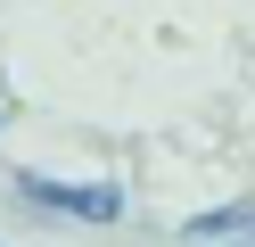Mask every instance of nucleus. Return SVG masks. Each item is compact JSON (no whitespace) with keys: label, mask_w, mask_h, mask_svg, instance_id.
Instances as JSON below:
<instances>
[{"label":"nucleus","mask_w":255,"mask_h":247,"mask_svg":"<svg viewBox=\"0 0 255 247\" xmlns=\"http://www.w3.org/2000/svg\"><path fill=\"white\" fill-rule=\"evenodd\" d=\"M222 247H255V239H222Z\"/></svg>","instance_id":"nucleus-3"},{"label":"nucleus","mask_w":255,"mask_h":247,"mask_svg":"<svg viewBox=\"0 0 255 247\" xmlns=\"http://www.w3.org/2000/svg\"><path fill=\"white\" fill-rule=\"evenodd\" d=\"M0 124H8V115H0Z\"/></svg>","instance_id":"nucleus-4"},{"label":"nucleus","mask_w":255,"mask_h":247,"mask_svg":"<svg viewBox=\"0 0 255 247\" xmlns=\"http://www.w3.org/2000/svg\"><path fill=\"white\" fill-rule=\"evenodd\" d=\"M189 247H222V239H255V198H231V206H214V214H189V231H181Z\"/></svg>","instance_id":"nucleus-2"},{"label":"nucleus","mask_w":255,"mask_h":247,"mask_svg":"<svg viewBox=\"0 0 255 247\" xmlns=\"http://www.w3.org/2000/svg\"><path fill=\"white\" fill-rule=\"evenodd\" d=\"M8 190H17L33 214H58V223H116V214H124V190H116V181H50V173H8Z\"/></svg>","instance_id":"nucleus-1"}]
</instances>
